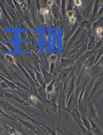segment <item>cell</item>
Masks as SVG:
<instances>
[{"label": "cell", "mask_w": 103, "mask_h": 135, "mask_svg": "<svg viewBox=\"0 0 103 135\" xmlns=\"http://www.w3.org/2000/svg\"><path fill=\"white\" fill-rule=\"evenodd\" d=\"M56 81V78L52 81L49 84H48L46 87V91L47 94H50L53 92L54 90V84Z\"/></svg>", "instance_id": "ffe728a7"}, {"label": "cell", "mask_w": 103, "mask_h": 135, "mask_svg": "<svg viewBox=\"0 0 103 135\" xmlns=\"http://www.w3.org/2000/svg\"><path fill=\"white\" fill-rule=\"evenodd\" d=\"M81 119L83 126L88 131H91V125L86 114L81 115Z\"/></svg>", "instance_id": "4fadbf2b"}, {"label": "cell", "mask_w": 103, "mask_h": 135, "mask_svg": "<svg viewBox=\"0 0 103 135\" xmlns=\"http://www.w3.org/2000/svg\"><path fill=\"white\" fill-rule=\"evenodd\" d=\"M73 67L72 66L61 70L59 73V77L60 80L62 81H64V80L67 77L68 74L73 70Z\"/></svg>", "instance_id": "7c38bea8"}, {"label": "cell", "mask_w": 103, "mask_h": 135, "mask_svg": "<svg viewBox=\"0 0 103 135\" xmlns=\"http://www.w3.org/2000/svg\"><path fill=\"white\" fill-rule=\"evenodd\" d=\"M103 31V29L102 27H98L97 28L96 30V32L97 33V35L98 36H100V34L102 33Z\"/></svg>", "instance_id": "f1b7e54d"}, {"label": "cell", "mask_w": 103, "mask_h": 135, "mask_svg": "<svg viewBox=\"0 0 103 135\" xmlns=\"http://www.w3.org/2000/svg\"><path fill=\"white\" fill-rule=\"evenodd\" d=\"M18 65H19V67L21 69V70L23 71L24 74L25 75V77H26V78L28 80V81H29V82H30V83L32 84L33 87L35 88L36 86V83H35V82L34 81V80L32 79V78L31 77V76H30V74H29V73H28L27 71H25V70L24 69V68L20 64H18Z\"/></svg>", "instance_id": "e0dca14e"}, {"label": "cell", "mask_w": 103, "mask_h": 135, "mask_svg": "<svg viewBox=\"0 0 103 135\" xmlns=\"http://www.w3.org/2000/svg\"><path fill=\"white\" fill-rule=\"evenodd\" d=\"M37 90L38 95L41 100V101H45L47 100L46 94L45 92V90L43 89L41 86H40L38 88Z\"/></svg>", "instance_id": "ac0fdd59"}, {"label": "cell", "mask_w": 103, "mask_h": 135, "mask_svg": "<svg viewBox=\"0 0 103 135\" xmlns=\"http://www.w3.org/2000/svg\"><path fill=\"white\" fill-rule=\"evenodd\" d=\"M87 116L88 118H90L91 119L98 120L97 110L94 106L92 103H91L89 104V112H88V114Z\"/></svg>", "instance_id": "9c48e42d"}, {"label": "cell", "mask_w": 103, "mask_h": 135, "mask_svg": "<svg viewBox=\"0 0 103 135\" xmlns=\"http://www.w3.org/2000/svg\"><path fill=\"white\" fill-rule=\"evenodd\" d=\"M74 2L77 6H80L81 5V1L80 0H75Z\"/></svg>", "instance_id": "4dcf8cb0"}, {"label": "cell", "mask_w": 103, "mask_h": 135, "mask_svg": "<svg viewBox=\"0 0 103 135\" xmlns=\"http://www.w3.org/2000/svg\"><path fill=\"white\" fill-rule=\"evenodd\" d=\"M85 89H83V90L81 92L80 95L79 97V101H78L79 103H80L81 101V99H82V96H83V94L84 92Z\"/></svg>", "instance_id": "e575fe53"}, {"label": "cell", "mask_w": 103, "mask_h": 135, "mask_svg": "<svg viewBox=\"0 0 103 135\" xmlns=\"http://www.w3.org/2000/svg\"><path fill=\"white\" fill-rule=\"evenodd\" d=\"M4 97L10 101L24 105H29L26 101L15 93L13 94L11 93L5 92L4 93Z\"/></svg>", "instance_id": "7a4b0ae2"}, {"label": "cell", "mask_w": 103, "mask_h": 135, "mask_svg": "<svg viewBox=\"0 0 103 135\" xmlns=\"http://www.w3.org/2000/svg\"><path fill=\"white\" fill-rule=\"evenodd\" d=\"M88 119L91 125V132L95 135H103V131L96 123L94 122L90 118H88Z\"/></svg>", "instance_id": "30bf717a"}, {"label": "cell", "mask_w": 103, "mask_h": 135, "mask_svg": "<svg viewBox=\"0 0 103 135\" xmlns=\"http://www.w3.org/2000/svg\"><path fill=\"white\" fill-rule=\"evenodd\" d=\"M80 129L82 131V134L83 135H95L92 132H89L85 128L83 124H80L79 123H77Z\"/></svg>", "instance_id": "44dd1931"}, {"label": "cell", "mask_w": 103, "mask_h": 135, "mask_svg": "<svg viewBox=\"0 0 103 135\" xmlns=\"http://www.w3.org/2000/svg\"><path fill=\"white\" fill-rule=\"evenodd\" d=\"M99 36L101 38H103V31L100 34V35Z\"/></svg>", "instance_id": "60d3db41"}, {"label": "cell", "mask_w": 103, "mask_h": 135, "mask_svg": "<svg viewBox=\"0 0 103 135\" xmlns=\"http://www.w3.org/2000/svg\"><path fill=\"white\" fill-rule=\"evenodd\" d=\"M54 2L53 1H47V4L49 6H51L53 4Z\"/></svg>", "instance_id": "8d00e7d4"}, {"label": "cell", "mask_w": 103, "mask_h": 135, "mask_svg": "<svg viewBox=\"0 0 103 135\" xmlns=\"http://www.w3.org/2000/svg\"><path fill=\"white\" fill-rule=\"evenodd\" d=\"M98 1H96L95 2V5L94 6L93 11V16L97 11V7H98Z\"/></svg>", "instance_id": "83f0119b"}, {"label": "cell", "mask_w": 103, "mask_h": 135, "mask_svg": "<svg viewBox=\"0 0 103 135\" xmlns=\"http://www.w3.org/2000/svg\"><path fill=\"white\" fill-rule=\"evenodd\" d=\"M57 60V56L55 54H52L50 57V60L51 63H55Z\"/></svg>", "instance_id": "d4e9b609"}, {"label": "cell", "mask_w": 103, "mask_h": 135, "mask_svg": "<svg viewBox=\"0 0 103 135\" xmlns=\"http://www.w3.org/2000/svg\"><path fill=\"white\" fill-rule=\"evenodd\" d=\"M70 21L71 23H74L76 22V19L74 17H71L70 18Z\"/></svg>", "instance_id": "d590c367"}, {"label": "cell", "mask_w": 103, "mask_h": 135, "mask_svg": "<svg viewBox=\"0 0 103 135\" xmlns=\"http://www.w3.org/2000/svg\"><path fill=\"white\" fill-rule=\"evenodd\" d=\"M57 135H61V134H60V133H59L58 132H57Z\"/></svg>", "instance_id": "b9f144b4"}, {"label": "cell", "mask_w": 103, "mask_h": 135, "mask_svg": "<svg viewBox=\"0 0 103 135\" xmlns=\"http://www.w3.org/2000/svg\"><path fill=\"white\" fill-rule=\"evenodd\" d=\"M81 26L83 27H86V28L90 29V23L87 21H85L82 23Z\"/></svg>", "instance_id": "484cf974"}, {"label": "cell", "mask_w": 103, "mask_h": 135, "mask_svg": "<svg viewBox=\"0 0 103 135\" xmlns=\"http://www.w3.org/2000/svg\"><path fill=\"white\" fill-rule=\"evenodd\" d=\"M71 115H72L77 123L83 124L81 119V114L80 113L77 106H76L70 112Z\"/></svg>", "instance_id": "52a82bcc"}, {"label": "cell", "mask_w": 103, "mask_h": 135, "mask_svg": "<svg viewBox=\"0 0 103 135\" xmlns=\"http://www.w3.org/2000/svg\"><path fill=\"white\" fill-rule=\"evenodd\" d=\"M48 104L50 105L51 109L54 113L57 112L58 111V106L56 103V97H53L52 99L47 100Z\"/></svg>", "instance_id": "2e32d148"}, {"label": "cell", "mask_w": 103, "mask_h": 135, "mask_svg": "<svg viewBox=\"0 0 103 135\" xmlns=\"http://www.w3.org/2000/svg\"><path fill=\"white\" fill-rule=\"evenodd\" d=\"M73 60L71 59H62L60 64V69L67 68L72 66L73 63Z\"/></svg>", "instance_id": "5bb4252c"}, {"label": "cell", "mask_w": 103, "mask_h": 135, "mask_svg": "<svg viewBox=\"0 0 103 135\" xmlns=\"http://www.w3.org/2000/svg\"><path fill=\"white\" fill-rule=\"evenodd\" d=\"M1 87L3 88H9V86L8 85V84L4 81H3V82L1 84Z\"/></svg>", "instance_id": "836d02e7"}, {"label": "cell", "mask_w": 103, "mask_h": 135, "mask_svg": "<svg viewBox=\"0 0 103 135\" xmlns=\"http://www.w3.org/2000/svg\"><path fill=\"white\" fill-rule=\"evenodd\" d=\"M73 11H69L68 13V16L70 18L73 17Z\"/></svg>", "instance_id": "74e56055"}, {"label": "cell", "mask_w": 103, "mask_h": 135, "mask_svg": "<svg viewBox=\"0 0 103 135\" xmlns=\"http://www.w3.org/2000/svg\"><path fill=\"white\" fill-rule=\"evenodd\" d=\"M7 10L8 12V13L10 14V16L12 17L14 19H16L17 18V16L15 13L14 11H13V8L11 7H8L7 8Z\"/></svg>", "instance_id": "cb8c5ba5"}, {"label": "cell", "mask_w": 103, "mask_h": 135, "mask_svg": "<svg viewBox=\"0 0 103 135\" xmlns=\"http://www.w3.org/2000/svg\"><path fill=\"white\" fill-rule=\"evenodd\" d=\"M98 25L100 26L99 27H103V17L98 21Z\"/></svg>", "instance_id": "1f68e13d"}, {"label": "cell", "mask_w": 103, "mask_h": 135, "mask_svg": "<svg viewBox=\"0 0 103 135\" xmlns=\"http://www.w3.org/2000/svg\"></svg>", "instance_id": "7bdbcfd3"}, {"label": "cell", "mask_w": 103, "mask_h": 135, "mask_svg": "<svg viewBox=\"0 0 103 135\" xmlns=\"http://www.w3.org/2000/svg\"><path fill=\"white\" fill-rule=\"evenodd\" d=\"M95 56L94 54L91 55L84 62L85 67L87 69H90L94 63L95 60Z\"/></svg>", "instance_id": "9a60e30c"}, {"label": "cell", "mask_w": 103, "mask_h": 135, "mask_svg": "<svg viewBox=\"0 0 103 135\" xmlns=\"http://www.w3.org/2000/svg\"><path fill=\"white\" fill-rule=\"evenodd\" d=\"M6 59L8 60L9 62H13V59L11 56H8V55H7L6 56Z\"/></svg>", "instance_id": "d6a6232c"}, {"label": "cell", "mask_w": 103, "mask_h": 135, "mask_svg": "<svg viewBox=\"0 0 103 135\" xmlns=\"http://www.w3.org/2000/svg\"><path fill=\"white\" fill-rule=\"evenodd\" d=\"M5 42H7V43H13V42H14L12 40H8V41H5Z\"/></svg>", "instance_id": "ab89813d"}, {"label": "cell", "mask_w": 103, "mask_h": 135, "mask_svg": "<svg viewBox=\"0 0 103 135\" xmlns=\"http://www.w3.org/2000/svg\"><path fill=\"white\" fill-rule=\"evenodd\" d=\"M0 114H1L4 117L8 118V119H12V120L15 121V122H17V120L15 119L14 117H12L10 116H9L8 115H7L6 113H5L3 112V109H1V108H0Z\"/></svg>", "instance_id": "603a6c76"}, {"label": "cell", "mask_w": 103, "mask_h": 135, "mask_svg": "<svg viewBox=\"0 0 103 135\" xmlns=\"http://www.w3.org/2000/svg\"><path fill=\"white\" fill-rule=\"evenodd\" d=\"M75 86L74 84V78H73L71 80L69 85L65 91V96H66V103L67 102L68 100L69 99V98L70 97L71 94L73 91L74 90Z\"/></svg>", "instance_id": "ba28073f"}, {"label": "cell", "mask_w": 103, "mask_h": 135, "mask_svg": "<svg viewBox=\"0 0 103 135\" xmlns=\"http://www.w3.org/2000/svg\"><path fill=\"white\" fill-rule=\"evenodd\" d=\"M40 68L41 71V73L43 76L44 82L46 84L48 85L55 79L54 76L53 74H51L50 73H48L42 67L40 66Z\"/></svg>", "instance_id": "5b68a950"}, {"label": "cell", "mask_w": 103, "mask_h": 135, "mask_svg": "<svg viewBox=\"0 0 103 135\" xmlns=\"http://www.w3.org/2000/svg\"><path fill=\"white\" fill-rule=\"evenodd\" d=\"M0 107H3V108L5 109L9 112L23 116L30 120L34 121L30 117L28 116L27 114H26V113L21 111V110L17 108L15 106L11 104L10 103H9L8 101L0 100Z\"/></svg>", "instance_id": "6da1fadb"}, {"label": "cell", "mask_w": 103, "mask_h": 135, "mask_svg": "<svg viewBox=\"0 0 103 135\" xmlns=\"http://www.w3.org/2000/svg\"><path fill=\"white\" fill-rule=\"evenodd\" d=\"M34 70H35V75H36L37 81L40 84V85L41 86V88L45 90L47 85L44 82L42 74H41V73L38 71L35 68H34Z\"/></svg>", "instance_id": "8fae6325"}, {"label": "cell", "mask_w": 103, "mask_h": 135, "mask_svg": "<svg viewBox=\"0 0 103 135\" xmlns=\"http://www.w3.org/2000/svg\"><path fill=\"white\" fill-rule=\"evenodd\" d=\"M93 7V2H91L90 4L88 5V7L86 8V9L85 11L83 13V15L84 17H88L90 13H91V9H92V7Z\"/></svg>", "instance_id": "7402d4cb"}, {"label": "cell", "mask_w": 103, "mask_h": 135, "mask_svg": "<svg viewBox=\"0 0 103 135\" xmlns=\"http://www.w3.org/2000/svg\"><path fill=\"white\" fill-rule=\"evenodd\" d=\"M14 117L17 120V121H19V123L21 124L24 127L31 130V131H32V132H34L38 135H39V133H38L37 130H36V127L32 123H30L27 121H25L23 119H21L16 117Z\"/></svg>", "instance_id": "277c9868"}, {"label": "cell", "mask_w": 103, "mask_h": 135, "mask_svg": "<svg viewBox=\"0 0 103 135\" xmlns=\"http://www.w3.org/2000/svg\"><path fill=\"white\" fill-rule=\"evenodd\" d=\"M13 2H14V3L15 4L17 9L18 10V11H20V12H21L22 11H21V7L20 6V4L17 2H15V1H13Z\"/></svg>", "instance_id": "f546056e"}, {"label": "cell", "mask_w": 103, "mask_h": 135, "mask_svg": "<svg viewBox=\"0 0 103 135\" xmlns=\"http://www.w3.org/2000/svg\"><path fill=\"white\" fill-rule=\"evenodd\" d=\"M4 132L6 135H23L17 132L15 129L7 126L4 127Z\"/></svg>", "instance_id": "d6986e66"}, {"label": "cell", "mask_w": 103, "mask_h": 135, "mask_svg": "<svg viewBox=\"0 0 103 135\" xmlns=\"http://www.w3.org/2000/svg\"><path fill=\"white\" fill-rule=\"evenodd\" d=\"M75 97V93L74 90L73 91L69 99L68 100L67 103V108L68 110V112L70 114L71 112L75 107L76 105V100Z\"/></svg>", "instance_id": "8992f818"}, {"label": "cell", "mask_w": 103, "mask_h": 135, "mask_svg": "<svg viewBox=\"0 0 103 135\" xmlns=\"http://www.w3.org/2000/svg\"><path fill=\"white\" fill-rule=\"evenodd\" d=\"M55 66L54 63H51L50 66V73L51 74H53V73L55 70Z\"/></svg>", "instance_id": "4316f807"}, {"label": "cell", "mask_w": 103, "mask_h": 135, "mask_svg": "<svg viewBox=\"0 0 103 135\" xmlns=\"http://www.w3.org/2000/svg\"><path fill=\"white\" fill-rule=\"evenodd\" d=\"M68 133V132H67ZM68 134H69L71 135H83V134H81V133H77L78 135H75V134H73V133H68Z\"/></svg>", "instance_id": "f35d334b"}, {"label": "cell", "mask_w": 103, "mask_h": 135, "mask_svg": "<svg viewBox=\"0 0 103 135\" xmlns=\"http://www.w3.org/2000/svg\"><path fill=\"white\" fill-rule=\"evenodd\" d=\"M66 105L67 103H66V96H65V88L63 89L62 88L60 95H59V98H58V110H63L69 113L68 110L67 109Z\"/></svg>", "instance_id": "3957f363"}]
</instances>
